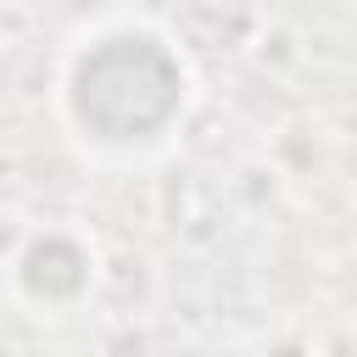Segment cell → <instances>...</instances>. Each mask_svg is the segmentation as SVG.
Masks as SVG:
<instances>
[{"mask_svg":"<svg viewBox=\"0 0 357 357\" xmlns=\"http://www.w3.org/2000/svg\"><path fill=\"white\" fill-rule=\"evenodd\" d=\"M61 134L106 167L156 162L195 117L201 73L190 45L151 11H100L78 22L50 78Z\"/></svg>","mask_w":357,"mask_h":357,"instance_id":"1","label":"cell"},{"mask_svg":"<svg viewBox=\"0 0 357 357\" xmlns=\"http://www.w3.org/2000/svg\"><path fill=\"white\" fill-rule=\"evenodd\" d=\"M95 279H100V251L89 234L67 223L33 229L11 257V290L39 312H73L84 296H95Z\"/></svg>","mask_w":357,"mask_h":357,"instance_id":"2","label":"cell"}]
</instances>
